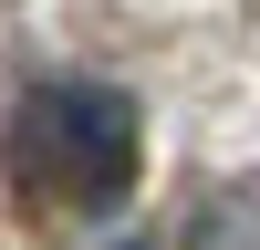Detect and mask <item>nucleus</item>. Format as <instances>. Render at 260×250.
Segmentation results:
<instances>
[{
    "instance_id": "nucleus-2",
    "label": "nucleus",
    "mask_w": 260,
    "mask_h": 250,
    "mask_svg": "<svg viewBox=\"0 0 260 250\" xmlns=\"http://www.w3.org/2000/svg\"><path fill=\"white\" fill-rule=\"evenodd\" d=\"M187 250H260V208L240 198V188L198 198V208H187Z\"/></svg>"
},
{
    "instance_id": "nucleus-1",
    "label": "nucleus",
    "mask_w": 260,
    "mask_h": 250,
    "mask_svg": "<svg viewBox=\"0 0 260 250\" xmlns=\"http://www.w3.org/2000/svg\"><path fill=\"white\" fill-rule=\"evenodd\" d=\"M136 146H146L136 94H125V83H94V73H52V83H31V94H21V115H11V157H21V177L52 188V198H73V208L125 198Z\"/></svg>"
}]
</instances>
